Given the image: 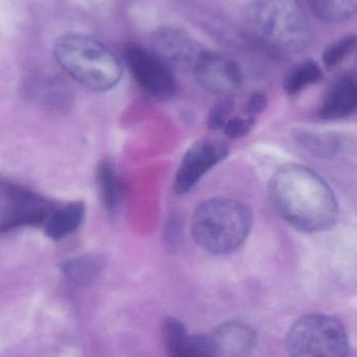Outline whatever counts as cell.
<instances>
[{
	"instance_id": "6da1fadb",
	"label": "cell",
	"mask_w": 357,
	"mask_h": 357,
	"mask_svg": "<svg viewBox=\"0 0 357 357\" xmlns=\"http://www.w3.org/2000/svg\"><path fill=\"white\" fill-rule=\"evenodd\" d=\"M270 202L281 218L297 230L320 233L339 222L340 206L326 181L309 167L285 165L270 178Z\"/></svg>"
},
{
	"instance_id": "7a4b0ae2",
	"label": "cell",
	"mask_w": 357,
	"mask_h": 357,
	"mask_svg": "<svg viewBox=\"0 0 357 357\" xmlns=\"http://www.w3.org/2000/svg\"><path fill=\"white\" fill-rule=\"evenodd\" d=\"M253 224V211L247 204L231 197H212L195 209L191 233L203 251L228 255L247 241Z\"/></svg>"
},
{
	"instance_id": "3957f363",
	"label": "cell",
	"mask_w": 357,
	"mask_h": 357,
	"mask_svg": "<svg viewBox=\"0 0 357 357\" xmlns=\"http://www.w3.org/2000/svg\"><path fill=\"white\" fill-rule=\"evenodd\" d=\"M54 56L71 79L92 91L112 89L123 75L121 62L115 52L87 36H61L54 43Z\"/></svg>"
},
{
	"instance_id": "277c9868",
	"label": "cell",
	"mask_w": 357,
	"mask_h": 357,
	"mask_svg": "<svg viewBox=\"0 0 357 357\" xmlns=\"http://www.w3.org/2000/svg\"><path fill=\"white\" fill-rule=\"evenodd\" d=\"M249 21L257 35L272 47L298 54L312 42V31L298 0H253Z\"/></svg>"
},
{
	"instance_id": "5b68a950",
	"label": "cell",
	"mask_w": 357,
	"mask_h": 357,
	"mask_svg": "<svg viewBox=\"0 0 357 357\" xmlns=\"http://www.w3.org/2000/svg\"><path fill=\"white\" fill-rule=\"evenodd\" d=\"M286 349L289 357H347L350 346L339 320L312 314L293 325L287 335Z\"/></svg>"
},
{
	"instance_id": "8992f818",
	"label": "cell",
	"mask_w": 357,
	"mask_h": 357,
	"mask_svg": "<svg viewBox=\"0 0 357 357\" xmlns=\"http://www.w3.org/2000/svg\"><path fill=\"white\" fill-rule=\"evenodd\" d=\"M43 195L13 183H0V233L44 226L54 209Z\"/></svg>"
},
{
	"instance_id": "52a82bcc",
	"label": "cell",
	"mask_w": 357,
	"mask_h": 357,
	"mask_svg": "<svg viewBox=\"0 0 357 357\" xmlns=\"http://www.w3.org/2000/svg\"><path fill=\"white\" fill-rule=\"evenodd\" d=\"M126 63L136 83L151 98L169 102L177 92L170 67L154 54L138 45H129L125 52Z\"/></svg>"
},
{
	"instance_id": "ba28073f",
	"label": "cell",
	"mask_w": 357,
	"mask_h": 357,
	"mask_svg": "<svg viewBox=\"0 0 357 357\" xmlns=\"http://www.w3.org/2000/svg\"><path fill=\"white\" fill-rule=\"evenodd\" d=\"M228 144L217 138H203L195 142L180 161L174 177V192L182 195L192 190L207 172L228 156Z\"/></svg>"
},
{
	"instance_id": "9c48e42d",
	"label": "cell",
	"mask_w": 357,
	"mask_h": 357,
	"mask_svg": "<svg viewBox=\"0 0 357 357\" xmlns=\"http://www.w3.org/2000/svg\"><path fill=\"white\" fill-rule=\"evenodd\" d=\"M193 70L201 86L216 96L230 98L242 88L240 67L234 60L224 54L201 52L194 63Z\"/></svg>"
},
{
	"instance_id": "30bf717a",
	"label": "cell",
	"mask_w": 357,
	"mask_h": 357,
	"mask_svg": "<svg viewBox=\"0 0 357 357\" xmlns=\"http://www.w3.org/2000/svg\"><path fill=\"white\" fill-rule=\"evenodd\" d=\"M161 333L169 357H217L211 337L189 335L184 324L176 319H166Z\"/></svg>"
},
{
	"instance_id": "8fae6325",
	"label": "cell",
	"mask_w": 357,
	"mask_h": 357,
	"mask_svg": "<svg viewBox=\"0 0 357 357\" xmlns=\"http://www.w3.org/2000/svg\"><path fill=\"white\" fill-rule=\"evenodd\" d=\"M153 52L168 66L170 63L194 66L199 54L197 44L186 33L174 29H163L153 38Z\"/></svg>"
},
{
	"instance_id": "7c38bea8",
	"label": "cell",
	"mask_w": 357,
	"mask_h": 357,
	"mask_svg": "<svg viewBox=\"0 0 357 357\" xmlns=\"http://www.w3.org/2000/svg\"><path fill=\"white\" fill-rule=\"evenodd\" d=\"M217 357H247L256 344V333L241 322L220 325L211 335Z\"/></svg>"
},
{
	"instance_id": "4fadbf2b",
	"label": "cell",
	"mask_w": 357,
	"mask_h": 357,
	"mask_svg": "<svg viewBox=\"0 0 357 357\" xmlns=\"http://www.w3.org/2000/svg\"><path fill=\"white\" fill-rule=\"evenodd\" d=\"M357 87L354 75H344L329 90L319 115L326 121L346 119L356 112Z\"/></svg>"
},
{
	"instance_id": "5bb4252c",
	"label": "cell",
	"mask_w": 357,
	"mask_h": 357,
	"mask_svg": "<svg viewBox=\"0 0 357 357\" xmlns=\"http://www.w3.org/2000/svg\"><path fill=\"white\" fill-rule=\"evenodd\" d=\"M85 211V205L82 202H73L54 208L43 226L46 236L56 241L71 236L81 227Z\"/></svg>"
},
{
	"instance_id": "9a60e30c",
	"label": "cell",
	"mask_w": 357,
	"mask_h": 357,
	"mask_svg": "<svg viewBox=\"0 0 357 357\" xmlns=\"http://www.w3.org/2000/svg\"><path fill=\"white\" fill-rule=\"evenodd\" d=\"M99 190L103 205L110 215L119 212L126 197V185L117 167L110 161H103L96 172Z\"/></svg>"
},
{
	"instance_id": "2e32d148",
	"label": "cell",
	"mask_w": 357,
	"mask_h": 357,
	"mask_svg": "<svg viewBox=\"0 0 357 357\" xmlns=\"http://www.w3.org/2000/svg\"><path fill=\"white\" fill-rule=\"evenodd\" d=\"M310 10L321 20L340 23L356 15L357 0H307Z\"/></svg>"
},
{
	"instance_id": "e0dca14e",
	"label": "cell",
	"mask_w": 357,
	"mask_h": 357,
	"mask_svg": "<svg viewBox=\"0 0 357 357\" xmlns=\"http://www.w3.org/2000/svg\"><path fill=\"white\" fill-rule=\"evenodd\" d=\"M295 139L298 144L314 156L331 157L340 149V139L333 133H319L308 130H297Z\"/></svg>"
},
{
	"instance_id": "ac0fdd59",
	"label": "cell",
	"mask_w": 357,
	"mask_h": 357,
	"mask_svg": "<svg viewBox=\"0 0 357 357\" xmlns=\"http://www.w3.org/2000/svg\"><path fill=\"white\" fill-rule=\"evenodd\" d=\"M61 268L67 279L78 284H84L100 274L103 260L98 255H82L66 260Z\"/></svg>"
},
{
	"instance_id": "d6986e66",
	"label": "cell",
	"mask_w": 357,
	"mask_h": 357,
	"mask_svg": "<svg viewBox=\"0 0 357 357\" xmlns=\"http://www.w3.org/2000/svg\"><path fill=\"white\" fill-rule=\"evenodd\" d=\"M322 79L321 67L314 61H306L289 73L285 79L284 88L289 96H295Z\"/></svg>"
},
{
	"instance_id": "ffe728a7",
	"label": "cell",
	"mask_w": 357,
	"mask_h": 357,
	"mask_svg": "<svg viewBox=\"0 0 357 357\" xmlns=\"http://www.w3.org/2000/svg\"><path fill=\"white\" fill-rule=\"evenodd\" d=\"M356 38L354 36L344 38L325 50L323 54V62L328 68H333L350 56L356 50Z\"/></svg>"
},
{
	"instance_id": "44dd1931",
	"label": "cell",
	"mask_w": 357,
	"mask_h": 357,
	"mask_svg": "<svg viewBox=\"0 0 357 357\" xmlns=\"http://www.w3.org/2000/svg\"><path fill=\"white\" fill-rule=\"evenodd\" d=\"M255 123L256 119H253V117L234 116L226 121L222 130L226 136L231 139H238V138L247 136L253 130Z\"/></svg>"
},
{
	"instance_id": "7402d4cb",
	"label": "cell",
	"mask_w": 357,
	"mask_h": 357,
	"mask_svg": "<svg viewBox=\"0 0 357 357\" xmlns=\"http://www.w3.org/2000/svg\"><path fill=\"white\" fill-rule=\"evenodd\" d=\"M234 110V102L230 98H226L222 102H218L211 112H210L209 119H207V126L213 131L221 130L226 125V121L230 117L231 113Z\"/></svg>"
},
{
	"instance_id": "603a6c76",
	"label": "cell",
	"mask_w": 357,
	"mask_h": 357,
	"mask_svg": "<svg viewBox=\"0 0 357 357\" xmlns=\"http://www.w3.org/2000/svg\"><path fill=\"white\" fill-rule=\"evenodd\" d=\"M182 226L180 216L177 214H172L168 220L167 225H166L165 234H163V239H165L168 245L175 247L178 245L182 232Z\"/></svg>"
},
{
	"instance_id": "cb8c5ba5",
	"label": "cell",
	"mask_w": 357,
	"mask_h": 357,
	"mask_svg": "<svg viewBox=\"0 0 357 357\" xmlns=\"http://www.w3.org/2000/svg\"><path fill=\"white\" fill-rule=\"evenodd\" d=\"M268 104V100L265 94L261 93V92H254L249 96V100L247 102V108H245L247 116L256 119V116H258V115L261 114V113L266 110Z\"/></svg>"
}]
</instances>
